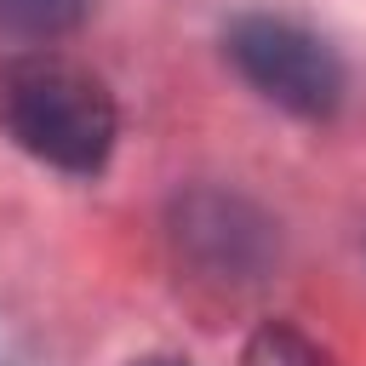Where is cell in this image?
Segmentation results:
<instances>
[{
    "instance_id": "6da1fadb",
    "label": "cell",
    "mask_w": 366,
    "mask_h": 366,
    "mask_svg": "<svg viewBox=\"0 0 366 366\" xmlns=\"http://www.w3.org/2000/svg\"><path fill=\"white\" fill-rule=\"evenodd\" d=\"M0 132L46 166L92 177L114 154L120 114L109 86L74 57L23 51L0 69Z\"/></svg>"
},
{
    "instance_id": "7a4b0ae2",
    "label": "cell",
    "mask_w": 366,
    "mask_h": 366,
    "mask_svg": "<svg viewBox=\"0 0 366 366\" xmlns=\"http://www.w3.org/2000/svg\"><path fill=\"white\" fill-rule=\"evenodd\" d=\"M229 63L280 109L303 114V120H326L343 103V63L332 57V46L286 17H240L229 23Z\"/></svg>"
},
{
    "instance_id": "3957f363",
    "label": "cell",
    "mask_w": 366,
    "mask_h": 366,
    "mask_svg": "<svg viewBox=\"0 0 366 366\" xmlns=\"http://www.w3.org/2000/svg\"><path fill=\"white\" fill-rule=\"evenodd\" d=\"M86 11H92V0H0V34L57 40V34L80 29Z\"/></svg>"
},
{
    "instance_id": "277c9868",
    "label": "cell",
    "mask_w": 366,
    "mask_h": 366,
    "mask_svg": "<svg viewBox=\"0 0 366 366\" xmlns=\"http://www.w3.org/2000/svg\"><path fill=\"white\" fill-rule=\"evenodd\" d=\"M240 366H320V355H315V343H309L297 326L269 320V326H257V332H252V343H246V360H240Z\"/></svg>"
},
{
    "instance_id": "5b68a950",
    "label": "cell",
    "mask_w": 366,
    "mask_h": 366,
    "mask_svg": "<svg viewBox=\"0 0 366 366\" xmlns=\"http://www.w3.org/2000/svg\"><path fill=\"white\" fill-rule=\"evenodd\" d=\"M137 366H183V360H166V355H154V360H137Z\"/></svg>"
}]
</instances>
